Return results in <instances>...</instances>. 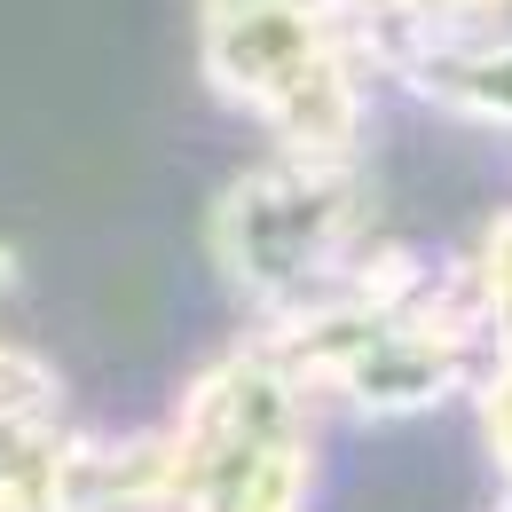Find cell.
I'll return each instance as SVG.
<instances>
[{
  "instance_id": "obj_2",
  "label": "cell",
  "mask_w": 512,
  "mask_h": 512,
  "mask_svg": "<svg viewBox=\"0 0 512 512\" xmlns=\"http://www.w3.org/2000/svg\"><path fill=\"white\" fill-rule=\"evenodd\" d=\"M371 245H379V221L363 197V158L268 150L205 213V253L221 268V284L253 308V323L323 300Z\"/></svg>"
},
{
  "instance_id": "obj_7",
  "label": "cell",
  "mask_w": 512,
  "mask_h": 512,
  "mask_svg": "<svg viewBox=\"0 0 512 512\" xmlns=\"http://www.w3.org/2000/svg\"><path fill=\"white\" fill-rule=\"evenodd\" d=\"M16 284H24V253H16L8 237H0V308L16 300Z\"/></svg>"
},
{
  "instance_id": "obj_5",
  "label": "cell",
  "mask_w": 512,
  "mask_h": 512,
  "mask_svg": "<svg viewBox=\"0 0 512 512\" xmlns=\"http://www.w3.org/2000/svg\"><path fill=\"white\" fill-rule=\"evenodd\" d=\"M56 418H71L64 379H56L24 339L0 331V434H32V426H56Z\"/></svg>"
},
{
  "instance_id": "obj_6",
  "label": "cell",
  "mask_w": 512,
  "mask_h": 512,
  "mask_svg": "<svg viewBox=\"0 0 512 512\" xmlns=\"http://www.w3.org/2000/svg\"><path fill=\"white\" fill-rule=\"evenodd\" d=\"M465 268H473V284H481V308H489L497 339H505V331H512V213H497V221L481 229V245L465 253Z\"/></svg>"
},
{
  "instance_id": "obj_1",
  "label": "cell",
  "mask_w": 512,
  "mask_h": 512,
  "mask_svg": "<svg viewBox=\"0 0 512 512\" xmlns=\"http://www.w3.org/2000/svg\"><path fill=\"white\" fill-rule=\"evenodd\" d=\"M197 64L229 111L268 134V150L363 158L379 64L331 0H205Z\"/></svg>"
},
{
  "instance_id": "obj_4",
  "label": "cell",
  "mask_w": 512,
  "mask_h": 512,
  "mask_svg": "<svg viewBox=\"0 0 512 512\" xmlns=\"http://www.w3.org/2000/svg\"><path fill=\"white\" fill-rule=\"evenodd\" d=\"M355 40L371 48L379 79L402 87V64L426 48V40H449V32H481V24H505L512 0H331Z\"/></svg>"
},
{
  "instance_id": "obj_3",
  "label": "cell",
  "mask_w": 512,
  "mask_h": 512,
  "mask_svg": "<svg viewBox=\"0 0 512 512\" xmlns=\"http://www.w3.org/2000/svg\"><path fill=\"white\" fill-rule=\"evenodd\" d=\"M316 402L292 363L245 331L190 379L182 410L166 418L182 512H308L316 497Z\"/></svg>"
}]
</instances>
